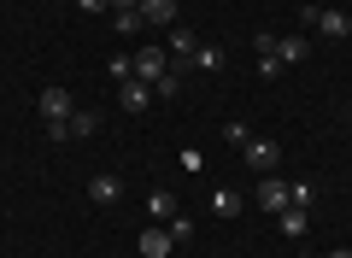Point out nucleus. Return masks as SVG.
<instances>
[{"mask_svg":"<svg viewBox=\"0 0 352 258\" xmlns=\"http://www.w3.org/2000/svg\"><path fill=\"white\" fill-rule=\"evenodd\" d=\"M76 111V100H71V88H59V83H47L41 88V129H59L65 118Z\"/></svg>","mask_w":352,"mask_h":258,"instance_id":"f257e3e1","label":"nucleus"},{"mask_svg":"<svg viewBox=\"0 0 352 258\" xmlns=\"http://www.w3.org/2000/svg\"><path fill=\"white\" fill-rule=\"evenodd\" d=\"M164 71H170V53H164V47H141V53H129V76H135V83L153 88Z\"/></svg>","mask_w":352,"mask_h":258,"instance_id":"f03ea898","label":"nucleus"},{"mask_svg":"<svg viewBox=\"0 0 352 258\" xmlns=\"http://www.w3.org/2000/svg\"><path fill=\"white\" fill-rule=\"evenodd\" d=\"M94 129H100V111H82V106H76L71 118L59 123V129H47V141H76V136L88 141V136H94Z\"/></svg>","mask_w":352,"mask_h":258,"instance_id":"7ed1b4c3","label":"nucleus"},{"mask_svg":"<svg viewBox=\"0 0 352 258\" xmlns=\"http://www.w3.org/2000/svg\"><path fill=\"white\" fill-rule=\"evenodd\" d=\"M241 153H247V171H276V164H282V147L270 136H252Z\"/></svg>","mask_w":352,"mask_h":258,"instance_id":"20e7f679","label":"nucleus"},{"mask_svg":"<svg viewBox=\"0 0 352 258\" xmlns=\"http://www.w3.org/2000/svg\"><path fill=\"white\" fill-rule=\"evenodd\" d=\"M305 24H311V30H323L329 41L352 36V12H317V6H305Z\"/></svg>","mask_w":352,"mask_h":258,"instance_id":"39448f33","label":"nucleus"},{"mask_svg":"<svg viewBox=\"0 0 352 258\" xmlns=\"http://www.w3.org/2000/svg\"><path fill=\"white\" fill-rule=\"evenodd\" d=\"M164 53H170V71H188V65H194V53H200V36H194V30H176Z\"/></svg>","mask_w":352,"mask_h":258,"instance_id":"423d86ee","label":"nucleus"},{"mask_svg":"<svg viewBox=\"0 0 352 258\" xmlns=\"http://www.w3.org/2000/svg\"><path fill=\"white\" fill-rule=\"evenodd\" d=\"M288 200H294V182H282V176H264V182H258V206L270 211V217H276Z\"/></svg>","mask_w":352,"mask_h":258,"instance_id":"0eeeda50","label":"nucleus"},{"mask_svg":"<svg viewBox=\"0 0 352 258\" xmlns=\"http://www.w3.org/2000/svg\"><path fill=\"white\" fill-rule=\"evenodd\" d=\"M276 229L288 235V241H300V235L311 229V206H282L276 211Z\"/></svg>","mask_w":352,"mask_h":258,"instance_id":"6e6552de","label":"nucleus"},{"mask_svg":"<svg viewBox=\"0 0 352 258\" xmlns=\"http://www.w3.org/2000/svg\"><path fill=\"white\" fill-rule=\"evenodd\" d=\"M135 246H141V258H170L176 241H170V229H164V223H153V229H141Z\"/></svg>","mask_w":352,"mask_h":258,"instance_id":"1a4fd4ad","label":"nucleus"},{"mask_svg":"<svg viewBox=\"0 0 352 258\" xmlns=\"http://www.w3.org/2000/svg\"><path fill=\"white\" fill-rule=\"evenodd\" d=\"M135 12H141L147 30H164V24H176V0H141Z\"/></svg>","mask_w":352,"mask_h":258,"instance_id":"9d476101","label":"nucleus"},{"mask_svg":"<svg viewBox=\"0 0 352 258\" xmlns=\"http://www.w3.org/2000/svg\"><path fill=\"white\" fill-rule=\"evenodd\" d=\"M118 194H124L118 176H88V200H94V206H118Z\"/></svg>","mask_w":352,"mask_h":258,"instance_id":"9b49d317","label":"nucleus"},{"mask_svg":"<svg viewBox=\"0 0 352 258\" xmlns=\"http://www.w3.org/2000/svg\"><path fill=\"white\" fill-rule=\"evenodd\" d=\"M305 53H311V41H305V36H276V59L282 65H300Z\"/></svg>","mask_w":352,"mask_h":258,"instance_id":"f8f14e48","label":"nucleus"},{"mask_svg":"<svg viewBox=\"0 0 352 258\" xmlns=\"http://www.w3.org/2000/svg\"><path fill=\"white\" fill-rule=\"evenodd\" d=\"M147 106H153V88L129 76V83H124V111H147Z\"/></svg>","mask_w":352,"mask_h":258,"instance_id":"ddd939ff","label":"nucleus"},{"mask_svg":"<svg viewBox=\"0 0 352 258\" xmlns=\"http://www.w3.org/2000/svg\"><path fill=\"white\" fill-rule=\"evenodd\" d=\"M212 211L217 217H241V194L235 188H212Z\"/></svg>","mask_w":352,"mask_h":258,"instance_id":"4468645a","label":"nucleus"},{"mask_svg":"<svg viewBox=\"0 0 352 258\" xmlns=\"http://www.w3.org/2000/svg\"><path fill=\"white\" fill-rule=\"evenodd\" d=\"M182 94V71H164L159 83H153V100H176Z\"/></svg>","mask_w":352,"mask_h":258,"instance_id":"2eb2a0df","label":"nucleus"},{"mask_svg":"<svg viewBox=\"0 0 352 258\" xmlns=\"http://www.w3.org/2000/svg\"><path fill=\"white\" fill-rule=\"evenodd\" d=\"M112 30L118 36H141L147 24H141V12H112Z\"/></svg>","mask_w":352,"mask_h":258,"instance_id":"dca6fc26","label":"nucleus"},{"mask_svg":"<svg viewBox=\"0 0 352 258\" xmlns=\"http://www.w3.org/2000/svg\"><path fill=\"white\" fill-rule=\"evenodd\" d=\"M282 71H288V65H282V59H276V47H270V53H258V76H264V83H276V76H282Z\"/></svg>","mask_w":352,"mask_h":258,"instance_id":"f3484780","label":"nucleus"},{"mask_svg":"<svg viewBox=\"0 0 352 258\" xmlns=\"http://www.w3.org/2000/svg\"><path fill=\"white\" fill-rule=\"evenodd\" d=\"M147 211H153L159 223H170V217H176V200H170V194H153V200H147Z\"/></svg>","mask_w":352,"mask_h":258,"instance_id":"a211bd4d","label":"nucleus"},{"mask_svg":"<svg viewBox=\"0 0 352 258\" xmlns=\"http://www.w3.org/2000/svg\"><path fill=\"white\" fill-rule=\"evenodd\" d=\"M164 229H170V241H176V246H182V241H188V235H194V223H188V217H182V211H176V217H170V223H164Z\"/></svg>","mask_w":352,"mask_h":258,"instance_id":"6ab92c4d","label":"nucleus"},{"mask_svg":"<svg viewBox=\"0 0 352 258\" xmlns=\"http://www.w3.org/2000/svg\"><path fill=\"white\" fill-rule=\"evenodd\" d=\"M194 65H200V71H217V65H223V53H217V47H206V41H200V53H194Z\"/></svg>","mask_w":352,"mask_h":258,"instance_id":"aec40b11","label":"nucleus"},{"mask_svg":"<svg viewBox=\"0 0 352 258\" xmlns=\"http://www.w3.org/2000/svg\"><path fill=\"white\" fill-rule=\"evenodd\" d=\"M82 12H112V0H76Z\"/></svg>","mask_w":352,"mask_h":258,"instance_id":"412c9836","label":"nucleus"},{"mask_svg":"<svg viewBox=\"0 0 352 258\" xmlns=\"http://www.w3.org/2000/svg\"><path fill=\"white\" fill-rule=\"evenodd\" d=\"M135 6H141V0H112V12H135Z\"/></svg>","mask_w":352,"mask_h":258,"instance_id":"4be33fe9","label":"nucleus"},{"mask_svg":"<svg viewBox=\"0 0 352 258\" xmlns=\"http://www.w3.org/2000/svg\"><path fill=\"white\" fill-rule=\"evenodd\" d=\"M329 258H352V246H335V252H329Z\"/></svg>","mask_w":352,"mask_h":258,"instance_id":"5701e85b","label":"nucleus"},{"mask_svg":"<svg viewBox=\"0 0 352 258\" xmlns=\"http://www.w3.org/2000/svg\"><path fill=\"white\" fill-rule=\"evenodd\" d=\"M346 12H352V0H346Z\"/></svg>","mask_w":352,"mask_h":258,"instance_id":"b1692460","label":"nucleus"},{"mask_svg":"<svg viewBox=\"0 0 352 258\" xmlns=\"http://www.w3.org/2000/svg\"><path fill=\"white\" fill-rule=\"evenodd\" d=\"M300 258H311V252H300Z\"/></svg>","mask_w":352,"mask_h":258,"instance_id":"393cba45","label":"nucleus"}]
</instances>
